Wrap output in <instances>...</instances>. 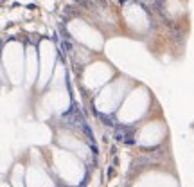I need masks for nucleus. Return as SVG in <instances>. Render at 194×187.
Segmentation results:
<instances>
[{"label":"nucleus","instance_id":"1","mask_svg":"<svg viewBox=\"0 0 194 187\" xmlns=\"http://www.w3.org/2000/svg\"><path fill=\"white\" fill-rule=\"evenodd\" d=\"M112 67L108 63H86L81 70V76H79V81H81L83 90L93 94L95 90L102 88L104 85L110 83V77H112Z\"/></svg>","mask_w":194,"mask_h":187},{"label":"nucleus","instance_id":"2","mask_svg":"<svg viewBox=\"0 0 194 187\" xmlns=\"http://www.w3.org/2000/svg\"><path fill=\"white\" fill-rule=\"evenodd\" d=\"M119 85H121V81H113V83L104 85V88L95 95L93 104H95L97 112H101V114H112V112H115L117 104L121 103V99L124 95V94H119Z\"/></svg>","mask_w":194,"mask_h":187},{"label":"nucleus","instance_id":"3","mask_svg":"<svg viewBox=\"0 0 194 187\" xmlns=\"http://www.w3.org/2000/svg\"><path fill=\"white\" fill-rule=\"evenodd\" d=\"M56 67H58V63H56V49L52 47L49 54L41 52L40 54V72H38V79H36V83H38L40 88H47L49 86Z\"/></svg>","mask_w":194,"mask_h":187}]
</instances>
